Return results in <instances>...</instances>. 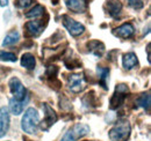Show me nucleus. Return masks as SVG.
Here are the masks:
<instances>
[{"mask_svg":"<svg viewBox=\"0 0 151 141\" xmlns=\"http://www.w3.org/2000/svg\"><path fill=\"white\" fill-rule=\"evenodd\" d=\"M38 125H40V115H38L37 110L34 108L27 109L21 120L22 130L28 134H34L37 132Z\"/></svg>","mask_w":151,"mask_h":141,"instance_id":"nucleus-1","label":"nucleus"},{"mask_svg":"<svg viewBox=\"0 0 151 141\" xmlns=\"http://www.w3.org/2000/svg\"><path fill=\"white\" fill-rule=\"evenodd\" d=\"M132 127L128 120H119L111 128L108 135L112 141H127L130 137Z\"/></svg>","mask_w":151,"mask_h":141,"instance_id":"nucleus-2","label":"nucleus"},{"mask_svg":"<svg viewBox=\"0 0 151 141\" xmlns=\"http://www.w3.org/2000/svg\"><path fill=\"white\" fill-rule=\"evenodd\" d=\"M128 91H129V88L127 85H124V83L117 85L115 88V93L111 98V109H117L122 105Z\"/></svg>","mask_w":151,"mask_h":141,"instance_id":"nucleus-3","label":"nucleus"},{"mask_svg":"<svg viewBox=\"0 0 151 141\" xmlns=\"http://www.w3.org/2000/svg\"><path fill=\"white\" fill-rule=\"evenodd\" d=\"M8 86L11 89V93L14 96V100L17 101H23L28 97L27 95V89L24 88V86L22 85V82L20 81L18 78H12L8 82Z\"/></svg>","mask_w":151,"mask_h":141,"instance_id":"nucleus-4","label":"nucleus"},{"mask_svg":"<svg viewBox=\"0 0 151 141\" xmlns=\"http://www.w3.org/2000/svg\"><path fill=\"white\" fill-rule=\"evenodd\" d=\"M62 21H63V24L64 27L68 29V31L70 33V35L77 37V36H80L84 31H85V27L75 21L72 18H70L69 15H63L62 16Z\"/></svg>","mask_w":151,"mask_h":141,"instance_id":"nucleus-5","label":"nucleus"},{"mask_svg":"<svg viewBox=\"0 0 151 141\" xmlns=\"http://www.w3.org/2000/svg\"><path fill=\"white\" fill-rule=\"evenodd\" d=\"M42 108H43V111H44V119L41 123V127H42V130L47 131L57 122V115L55 110L48 103H43Z\"/></svg>","mask_w":151,"mask_h":141,"instance_id":"nucleus-6","label":"nucleus"},{"mask_svg":"<svg viewBox=\"0 0 151 141\" xmlns=\"http://www.w3.org/2000/svg\"><path fill=\"white\" fill-rule=\"evenodd\" d=\"M69 88L73 93H80L85 88V80L83 74H72L69 76Z\"/></svg>","mask_w":151,"mask_h":141,"instance_id":"nucleus-7","label":"nucleus"},{"mask_svg":"<svg viewBox=\"0 0 151 141\" xmlns=\"http://www.w3.org/2000/svg\"><path fill=\"white\" fill-rule=\"evenodd\" d=\"M9 128V112L6 106L0 108V138H2Z\"/></svg>","mask_w":151,"mask_h":141,"instance_id":"nucleus-8","label":"nucleus"},{"mask_svg":"<svg viewBox=\"0 0 151 141\" xmlns=\"http://www.w3.org/2000/svg\"><path fill=\"white\" fill-rule=\"evenodd\" d=\"M65 5L73 13H84L87 8L86 0H65Z\"/></svg>","mask_w":151,"mask_h":141,"instance_id":"nucleus-9","label":"nucleus"},{"mask_svg":"<svg viewBox=\"0 0 151 141\" xmlns=\"http://www.w3.org/2000/svg\"><path fill=\"white\" fill-rule=\"evenodd\" d=\"M134 26L132 23H123L120 27L114 29V35H116L120 38H129L134 35Z\"/></svg>","mask_w":151,"mask_h":141,"instance_id":"nucleus-10","label":"nucleus"},{"mask_svg":"<svg viewBox=\"0 0 151 141\" xmlns=\"http://www.w3.org/2000/svg\"><path fill=\"white\" fill-rule=\"evenodd\" d=\"M24 28L28 36L30 37H36L43 31V26L40 21H29L24 24Z\"/></svg>","mask_w":151,"mask_h":141,"instance_id":"nucleus-11","label":"nucleus"},{"mask_svg":"<svg viewBox=\"0 0 151 141\" xmlns=\"http://www.w3.org/2000/svg\"><path fill=\"white\" fill-rule=\"evenodd\" d=\"M28 100H29V97H27L23 101H17L14 98H11L9 100V110H11V112L13 115H15V116L21 115L22 111H23V109H24V106L27 105L26 103L28 102Z\"/></svg>","mask_w":151,"mask_h":141,"instance_id":"nucleus-12","label":"nucleus"},{"mask_svg":"<svg viewBox=\"0 0 151 141\" xmlns=\"http://www.w3.org/2000/svg\"><path fill=\"white\" fill-rule=\"evenodd\" d=\"M106 7L108 11V14L113 18H116L122 11V4L120 2V0H108L106 4Z\"/></svg>","mask_w":151,"mask_h":141,"instance_id":"nucleus-13","label":"nucleus"},{"mask_svg":"<svg viewBox=\"0 0 151 141\" xmlns=\"http://www.w3.org/2000/svg\"><path fill=\"white\" fill-rule=\"evenodd\" d=\"M122 64H123V67L126 70H132L135 66H137V64H138L137 56L134 52L126 53L123 56V58H122Z\"/></svg>","mask_w":151,"mask_h":141,"instance_id":"nucleus-14","label":"nucleus"},{"mask_svg":"<svg viewBox=\"0 0 151 141\" xmlns=\"http://www.w3.org/2000/svg\"><path fill=\"white\" fill-rule=\"evenodd\" d=\"M87 48H88V50L91 51V52L95 54V56H98V57H101L104 52H105V45H104V43H101V42H99V41H90L88 43H87Z\"/></svg>","mask_w":151,"mask_h":141,"instance_id":"nucleus-15","label":"nucleus"},{"mask_svg":"<svg viewBox=\"0 0 151 141\" xmlns=\"http://www.w3.org/2000/svg\"><path fill=\"white\" fill-rule=\"evenodd\" d=\"M36 65L35 57L32 53H24L21 57V66L27 68V70H34Z\"/></svg>","mask_w":151,"mask_h":141,"instance_id":"nucleus-16","label":"nucleus"},{"mask_svg":"<svg viewBox=\"0 0 151 141\" xmlns=\"http://www.w3.org/2000/svg\"><path fill=\"white\" fill-rule=\"evenodd\" d=\"M98 76H99V82L102 86L104 89H107V80H108V75H109V68L107 67H98Z\"/></svg>","mask_w":151,"mask_h":141,"instance_id":"nucleus-17","label":"nucleus"},{"mask_svg":"<svg viewBox=\"0 0 151 141\" xmlns=\"http://www.w3.org/2000/svg\"><path fill=\"white\" fill-rule=\"evenodd\" d=\"M20 39V34L18 31H11V33H8L6 37H5V39H4V42H2V46H8V45H13V44H15V43H18Z\"/></svg>","mask_w":151,"mask_h":141,"instance_id":"nucleus-18","label":"nucleus"},{"mask_svg":"<svg viewBox=\"0 0 151 141\" xmlns=\"http://www.w3.org/2000/svg\"><path fill=\"white\" fill-rule=\"evenodd\" d=\"M44 13V7L41 5H36L34 6V8H32L29 12H27L24 14V16L28 19H37L40 16H42Z\"/></svg>","mask_w":151,"mask_h":141,"instance_id":"nucleus-19","label":"nucleus"},{"mask_svg":"<svg viewBox=\"0 0 151 141\" xmlns=\"http://www.w3.org/2000/svg\"><path fill=\"white\" fill-rule=\"evenodd\" d=\"M137 104L138 106H142L144 110L150 111V94H142L137 98Z\"/></svg>","mask_w":151,"mask_h":141,"instance_id":"nucleus-20","label":"nucleus"},{"mask_svg":"<svg viewBox=\"0 0 151 141\" xmlns=\"http://www.w3.org/2000/svg\"><path fill=\"white\" fill-rule=\"evenodd\" d=\"M73 128H75V131L78 133V135L80 138H83V137H85V135H87L90 133V127L87 125H85V124H76L73 126Z\"/></svg>","mask_w":151,"mask_h":141,"instance_id":"nucleus-21","label":"nucleus"},{"mask_svg":"<svg viewBox=\"0 0 151 141\" xmlns=\"http://www.w3.org/2000/svg\"><path fill=\"white\" fill-rule=\"evenodd\" d=\"M78 138H80V137L78 135V133L76 132L75 128L72 127V128H70V130L63 135V138H62L60 141H76Z\"/></svg>","mask_w":151,"mask_h":141,"instance_id":"nucleus-22","label":"nucleus"},{"mask_svg":"<svg viewBox=\"0 0 151 141\" xmlns=\"http://www.w3.org/2000/svg\"><path fill=\"white\" fill-rule=\"evenodd\" d=\"M0 60L1 61H11V63H15L18 60L17 56L14 53L5 52V51H0Z\"/></svg>","mask_w":151,"mask_h":141,"instance_id":"nucleus-23","label":"nucleus"},{"mask_svg":"<svg viewBox=\"0 0 151 141\" xmlns=\"http://www.w3.org/2000/svg\"><path fill=\"white\" fill-rule=\"evenodd\" d=\"M94 95V93L93 91H91V93H88V94H86L85 95V97L83 98V103H84V105L85 106H92V105H96L95 104V97L93 100H91L92 98V96Z\"/></svg>","mask_w":151,"mask_h":141,"instance_id":"nucleus-24","label":"nucleus"},{"mask_svg":"<svg viewBox=\"0 0 151 141\" xmlns=\"http://www.w3.org/2000/svg\"><path fill=\"white\" fill-rule=\"evenodd\" d=\"M34 2H35L34 0H17L15 1V6L18 8H21V9H26L29 6H32Z\"/></svg>","mask_w":151,"mask_h":141,"instance_id":"nucleus-25","label":"nucleus"},{"mask_svg":"<svg viewBox=\"0 0 151 141\" xmlns=\"http://www.w3.org/2000/svg\"><path fill=\"white\" fill-rule=\"evenodd\" d=\"M128 4H129V6L132 7L134 9H141L144 6V4H143L142 0H128Z\"/></svg>","mask_w":151,"mask_h":141,"instance_id":"nucleus-26","label":"nucleus"},{"mask_svg":"<svg viewBox=\"0 0 151 141\" xmlns=\"http://www.w3.org/2000/svg\"><path fill=\"white\" fill-rule=\"evenodd\" d=\"M57 73H58V68H57L56 66H49L48 67V70H47V76H49L50 79L52 78V79H55L57 75Z\"/></svg>","mask_w":151,"mask_h":141,"instance_id":"nucleus-27","label":"nucleus"},{"mask_svg":"<svg viewBox=\"0 0 151 141\" xmlns=\"http://www.w3.org/2000/svg\"><path fill=\"white\" fill-rule=\"evenodd\" d=\"M150 43H149V44H148V46H147V52H148V61H149V63H150L151 61V56H150Z\"/></svg>","mask_w":151,"mask_h":141,"instance_id":"nucleus-28","label":"nucleus"},{"mask_svg":"<svg viewBox=\"0 0 151 141\" xmlns=\"http://www.w3.org/2000/svg\"><path fill=\"white\" fill-rule=\"evenodd\" d=\"M8 5V0H0V6L1 7H6Z\"/></svg>","mask_w":151,"mask_h":141,"instance_id":"nucleus-29","label":"nucleus"},{"mask_svg":"<svg viewBox=\"0 0 151 141\" xmlns=\"http://www.w3.org/2000/svg\"><path fill=\"white\" fill-rule=\"evenodd\" d=\"M57 1H58V0H52V2H54V4H57Z\"/></svg>","mask_w":151,"mask_h":141,"instance_id":"nucleus-30","label":"nucleus"}]
</instances>
